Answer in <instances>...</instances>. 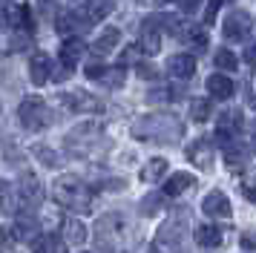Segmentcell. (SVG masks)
Masks as SVG:
<instances>
[{"instance_id": "6da1fadb", "label": "cell", "mask_w": 256, "mask_h": 253, "mask_svg": "<svg viewBox=\"0 0 256 253\" xmlns=\"http://www.w3.org/2000/svg\"><path fill=\"white\" fill-rule=\"evenodd\" d=\"M55 198L70 210H90L92 207V190H86L75 176H64L55 182Z\"/></svg>"}, {"instance_id": "7a4b0ae2", "label": "cell", "mask_w": 256, "mask_h": 253, "mask_svg": "<svg viewBox=\"0 0 256 253\" xmlns=\"http://www.w3.org/2000/svg\"><path fill=\"white\" fill-rule=\"evenodd\" d=\"M18 112H20V124H24L26 130H44V126L52 124V110H49L46 101L38 98V95L24 98V104H20Z\"/></svg>"}, {"instance_id": "3957f363", "label": "cell", "mask_w": 256, "mask_h": 253, "mask_svg": "<svg viewBox=\"0 0 256 253\" xmlns=\"http://www.w3.org/2000/svg\"><path fill=\"white\" fill-rule=\"evenodd\" d=\"M250 26H254V20H250V14L248 12H230L228 18H224V38L228 40H244L248 38V32H250Z\"/></svg>"}, {"instance_id": "277c9868", "label": "cell", "mask_w": 256, "mask_h": 253, "mask_svg": "<svg viewBox=\"0 0 256 253\" xmlns=\"http://www.w3.org/2000/svg\"><path fill=\"white\" fill-rule=\"evenodd\" d=\"M60 98H64V106H70V110H75V112H101V110H104L95 98H90V95L81 92V90L66 92V95H60Z\"/></svg>"}, {"instance_id": "5b68a950", "label": "cell", "mask_w": 256, "mask_h": 253, "mask_svg": "<svg viewBox=\"0 0 256 253\" xmlns=\"http://www.w3.org/2000/svg\"><path fill=\"white\" fill-rule=\"evenodd\" d=\"M29 75H32L35 86H44L46 80H52V60L44 52H35L32 60H29Z\"/></svg>"}, {"instance_id": "8992f818", "label": "cell", "mask_w": 256, "mask_h": 253, "mask_svg": "<svg viewBox=\"0 0 256 253\" xmlns=\"http://www.w3.org/2000/svg\"><path fill=\"white\" fill-rule=\"evenodd\" d=\"M202 210L208 213V216H213V218H228L233 213L230 210V202H228V196L224 193H210V196H204V202H202Z\"/></svg>"}, {"instance_id": "52a82bcc", "label": "cell", "mask_w": 256, "mask_h": 253, "mask_svg": "<svg viewBox=\"0 0 256 253\" xmlns=\"http://www.w3.org/2000/svg\"><path fill=\"white\" fill-rule=\"evenodd\" d=\"M167 72L173 75V78H182V80H187V78H193V72H196V58L193 55H173L170 60H167Z\"/></svg>"}, {"instance_id": "ba28073f", "label": "cell", "mask_w": 256, "mask_h": 253, "mask_svg": "<svg viewBox=\"0 0 256 253\" xmlns=\"http://www.w3.org/2000/svg\"><path fill=\"white\" fill-rule=\"evenodd\" d=\"M187 158L193 161L196 167H202V170H210V164H213V144H208V141H193L187 147Z\"/></svg>"}, {"instance_id": "9c48e42d", "label": "cell", "mask_w": 256, "mask_h": 253, "mask_svg": "<svg viewBox=\"0 0 256 253\" xmlns=\"http://www.w3.org/2000/svg\"><path fill=\"white\" fill-rule=\"evenodd\" d=\"M18 196L24 198V204H38V202L44 198L40 182H38L32 172H24V176H20V190H18Z\"/></svg>"}, {"instance_id": "30bf717a", "label": "cell", "mask_w": 256, "mask_h": 253, "mask_svg": "<svg viewBox=\"0 0 256 253\" xmlns=\"http://www.w3.org/2000/svg\"><path fill=\"white\" fill-rule=\"evenodd\" d=\"M6 20L14 29H32V9L24 3H12V6H6Z\"/></svg>"}, {"instance_id": "8fae6325", "label": "cell", "mask_w": 256, "mask_h": 253, "mask_svg": "<svg viewBox=\"0 0 256 253\" xmlns=\"http://www.w3.org/2000/svg\"><path fill=\"white\" fill-rule=\"evenodd\" d=\"M84 52H86V44H84L81 38H66V40L60 44V60L70 64L72 69H75V64L84 58Z\"/></svg>"}, {"instance_id": "7c38bea8", "label": "cell", "mask_w": 256, "mask_h": 253, "mask_svg": "<svg viewBox=\"0 0 256 253\" xmlns=\"http://www.w3.org/2000/svg\"><path fill=\"white\" fill-rule=\"evenodd\" d=\"M233 80L228 78V75H210L208 78V92L216 98V101H228V98H233Z\"/></svg>"}, {"instance_id": "4fadbf2b", "label": "cell", "mask_w": 256, "mask_h": 253, "mask_svg": "<svg viewBox=\"0 0 256 253\" xmlns=\"http://www.w3.org/2000/svg\"><path fill=\"white\" fill-rule=\"evenodd\" d=\"M118 40H121V32H118V29H104V32L95 38V44H92V55H95V58L110 55V52H112V49L118 46Z\"/></svg>"}, {"instance_id": "5bb4252c", "label": "cell", "mask_w": 256, "mask_h": 253, "mask_svg": "<svg viewBox=\"0 0 256 253\" xmlns=\"http://www.w3.org/2000/svg\"><path fill=\"white\" fill-rule=\"evenodd\" d=\"M106 14H110V6H106V3H84V6L75 9V18L81 23H98L101 18H106Z\"/></svg>"}, {"instance_id": "9a60e30c", "label": "cell", "mask_w": 256, "mask_h": 253, "mask_svg": "<svg viewBox=\"0 0 256 253\" xmlns=\"http://www.w3.org/2000/svg\"><path fill=\"white\" fill-rule=\"evenodd\" d=\"M196 184V176H190V172H173L167 182H164V196H178L190 190Z\"/></svg>"}, {"instance_id": "2e32d148", "label": "cell", "mask_w": 256, "mask_h": 253, "mask_svg": "<svg viewBox=\"0 0 256 253\" xmlns=\"http://www.w3.org/2000/svg\"><path fill=\"white\" fill-rule=\"evenodd\" d=\"M86 228H84L78 218H66L64 222V242H70V244H84L86 242Z\"/></svg>"}, {"instance_id": "e0dca14e", "label": "cell", "mask_w": 256, "mask_h": 253, "mask_svg": "<svg viewBox=\"0 0 256 253\" xmlns=\"http://www.w3.org/2000/svg\"><path fill=\"white\" fill-rule=\"evenodd\" d=\"M138 46H141V52H144V55H158V49H162V34L156 32L152 26L144 23V32H141Z\"/></svg>"}, {"instance_id": "ac0fdd59", "label": "cell", "mask_w": 256, "mask_h": 253, "mask_svg": "<svg viewBox=\"0 0 256 253\" xmlns=\"http://www.w3.org/2000/svg\"><path fill=\"white\" fill-rule=\"evenodd\" d=\"M196 242L202 248H219L222 244V230L213 228V224H202L196 228Z\"/></svg>"}, {"instance_id": "d6986e66", "label": "cell", "mask_w": 256, "mask_h": 253, "mask_svg": "<svg viewBox=\"0 0 256 253\" xmlns=\"http://www.w3.org/2000/svg\"><path fill=\"white\" fill-rule=\"evenodd\" d=\"M178 38L190 44L193 49H204L208 46V29H202V26H184V32H178Z\"/></svg>"}, {"instance_id": "ffe728a7", "label": "cell", "mask_w": 256, "mask_h": 253, "mask_svg": "<svg viewBox=\"0 0 256 253\" xmlns=\"http://www.w3.org/2000/svg\"><path fill=\"white\" fill-rule=\"evenodd\" d=\"M164 172H167V161H164V158H150V161H147V167L141 170V182L152 184V182H158Z\"/></svg>"}, {"instance_id": "44dd1931", "label": "cell", "mask_w": 256, "mask_h": 253, "mask_svg": "<svg viewBox=\"0 0 256 253\" xmlns=\"http://www.w3.org/2000/svg\"><path fill=\"white\" fill-rule=\"evenodd\" d=\"M35 250L38 253H66V242L55 239V236H44V239L35 242Z\"/></svg>"}, {"instance_id": "7402d4cb", "label": "cell", "mask_w": 256, "mask_h": 253, "mask_svg": "<svg viewBox=\"0 0 256 253\" xmlns=\"http://www.w3.org/2000/svg\"><path fill=\"white\" fill-rule=\"evenodd\" d=\"M210 101L208 98H193V104H190V118L196 121V124H202V121H208L210 118Z\"/></svg>"}, {"instance_id": "603a6c76", "label": "cell", "mask_w": 256, "mask_h": 253, "mask_svg": "<svg viewBox=\"0 0 256 253\" xmlns=\"http://www.w3.org/2000/svg\"><path fill=\"white\" fill-rule=\"evenodd\" d=\"M213 60H216V66L224 69V72H233V69L239 66V58L233 55L230 49H216V55H213Z\"/></svg>"}, {"instance_id": "cb8c5ba5", "label": "cell", "mask_w": 256, "mask_h": 253, "mask_svg": "<svg viewBox=\"0 0 256 253\" xmlns=\"http://www.w3.org/2000/svg\"><path fill=\"white\" fill-rule=\"evenodd\" d=\"M101 84L110 86V90H116V86H124V66H116V69H104V75H101Z\"/></svg>"}, {"instance_id": "d4e9b609", "label": "cell", "mask_w": 256, "mask_h": 253, "mask_svg": "<svg viewBox=\"0 0 256 253\" xmlns=\"http://www.w3.org/2000/svg\"><path fill=\"white\" fill-rule=\"evenodd\" d=\"M141 60V46L138 44H130L124 52H121V66H127V64H138Z\"/></svg>"}, {"instance_id": "484cf974", "label": "cell", "mask_w": 256, "mask_h": 253, "mask_svg": "<svg viewBox=\"0 0 256 253\" xmlns=\"http://www.w3.org/2000/svg\"><path fill=\"white\" fill-rule=\"evenodd\" d=\"M0 207H3L6 213H12V210H14V202H12V187H9V182H0Z\"/></svg>"}, {"instance_id": "4316f807", "label": "cell", "mask_w": 256, "mask_h": 253, "mask_svg": "<svg viewBox=\"0 0 256 253\" xmlns=\"http://www.w3.org/2000/svg\"><path fill=\"white\" fill-rule=\"evenodd\" d=\"M18 233H20V239H35L38 236V228L32 218H20L18 222Z\"/></svg>"}, {"instance_id": "83f0119b", "label": "cell", "mask_w": 256, "mask_h": 253, "mask_svg": "<svg viewBox=\"0 0 256 253\" xmlns=\"http://www.w3.org/2000/svg\"><path fill=\"white\" fill-rule=\"evenodd\" d=\"M35 156H38V158H40V161H44V164H49V167H55V164H58V156H55L52 150L35 147Z\"/></svg>"}, {"instance_id": "f1b7e54d", "label": "cell", "mask_w": 256, "mask_h": 253, "mask_svg": "<svg viewBox=\"0 0 256 253\" xmlns=\"http://www.w3.org/2000/svg\"><path fill=\"white\" fill-rule=\"evenodd\" d=\"M136 69H138V78H144V80H152L156 78V66H152V64H136Z\"/></svg>"}, {"instance_id": "f546056e", "label": "cell", "mask_w": 256, "mask_h": 253, "mask_svg": "<svg viewBox=\"0 0 256 253\" xmlns=\"http://www.w3.org/2000/svg\"><path fill=\"white\" fill-rule=\"evenodd\" d=\"M70 75H72V66L70 64H64V60H60L58 69H52V80H66Z\"/></svg>"}, {"instance_id": "4dcf8cb0", "label": "cell", "mask_w": 256, "mask_h": 253, "mask_svg": "<svg viewBox=\"0 0 256 253\" xmlns=\"http://www.w3.org/2000/svg\"><path fill=\"white\" fill-rule=\"evenodd\" d=\"M219 6H222V0H210L208 9H204V23H213V20H216V12H219Z\"/></svg>"}, {"instance_id": "1f68e13d", "label": "cell", "mask_w": 256, "mask_h": 253, "mask_svg": "<svg viewBox=\"0 0 256 253\" xmlns=\"http://www.w3.org/2000/svg\"><path fill=\"white\" fill-rule=\"evenodd\" d=\"M104 64H90V66H86V78H90V80H98V78H101V75H104Z\"/></svg>"}, {"instance_id": "d6a6232c", "label": "cell", "mask_w": 256, "mask_h": 253, "mask_svg": "<svg viewBox=\"0 0 256 253\" xmlns=\"http://www.w3.org/2000/svg\"><path fill=\"white\" fill-rule=\"evenodd\" d=\"M244 64H250V66H256V44H250L248 49H244Z\"/></svg>"}, {"instance_id": "836d02e7", "label": "cell", "mask_w": 256, "mask_h": 253, "mask_svg": "<svg viewBox=\"0 0 256 253\" xmlns=\"http://www.w3.org/2000/svg\"><path fill=\"white\" fill-rule=\"evenodd\" d=\"M178 6H182V12H196L202 6V0H178Z\"/></svg>"}, {"instance_id": "e575fe53", "label": "cell", "mask_w": 256, "mask_h": 253, "mask_svg": "<svg viewBox=\"0 0 256 253\" xmlns=\"http://www.w3.org/2000/svg\"><path fill=\"white\" fill-rule=\"evenodd\" d=\"M20 46H29V38H24V34H18L12 40V49H20Z\"/></svg>"}, {"instance_id": "d590c367", "label": "cell", "mask_w": 256, "mask_h": 253, "mask_svg": "<svg viewBox=\"0 0 256 253\" xmlns=\"http://www.w3.org/2000/svg\"><path fill=\"white\" fill-rule=\"evenodd\" d=\"M242 248L244 250H256V242L250 239V236H242Z\"/></svg>"}, {"instance_id": "8d00e7d4", "label": "cell", "mask_w": 256, "mask_h": 253, "mask_svg": "<svg viewBox=\"0 0 256 253\" xmlns=\"http://www.w3.org/2000/svg\"><path fill=\"white\" fill-rule=\"evenodd\" d=\"M244 196H248V198H250V202L256 204V184H248V190H244Z\"/></svg>"}, {"instance_id": "74e56055", "label": "cell", "mask_w": 256, "mask_h": 253, "mask_svg": "<svg viewBox=\"0 0 256 253\" xmlns=\"http://www.w3.org/2000/svg\"><path fill=\"white\" fill-rule=\"evenodd\" d=\"M156 3H162V6H164V3H170V0H156Z\"/></svg>"}, {"instance_id": "f35d334b", "label": "cell", "mask_w": 256, "mask_h": 253, "mask_svg": "<svg viewBox=\"0 0 256 253\" xmlns=\"http://www.w3.org/2000/svg\"><path fill=\"white\" fill-rule=\"evenodd\" d=\"M222 3H228V0H222Z\"/></svg>"}]
</instances>
